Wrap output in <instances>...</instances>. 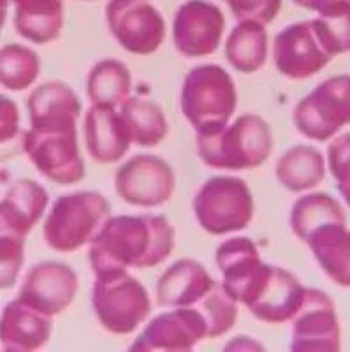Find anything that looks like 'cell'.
Wrapping results in <instances>:
<instances>
[{
    "label": "cell",
    "instance_id": "cell-1",
    "mask_svg": "<svg viewBox=\"0 0 350 352\" xmlns=\"http://www.w3.org/2000/svg\"><path fill=\"white\" fill-rule=\"evenodd\" d=\"M176 232L162 215L109 217L90 243L88 261L96 275L155 268L175 250Z\"/></svg>",
    "mask_w": 350,
    "mask_h": 352
},
{
    "label": "cell",
    "instance_id": "cell-2",
    "mask_svg": "<svg viewBox=\"0 0 350 352\" xmlns=\"http://www.w3.org/2000/svg\"><path fill=\"white\" fill-rule=\"evenodd\" d=\"M197 153L213 169L243 171L263 166L273 150V134L259 115H241L222 129L195 132Z\"/></svg>",
    "mask_w": 350,
    "mask_h": 352
},
{
    "label": "cell",
    "instance_id": "cell-3",
    "mask_svg": "<svg viewBox=\"0 0 350 352\" xmlns=\"http://www.w3.org/2000/svg\"><path fill=\"white\" fill-rule=\"evenodd\" d=\"M111 217V204L100 192L80 190L56 197L44 222V240L62 254L92 243L97 232Z\"/></svg>",
    "mask_w": 350,
    "mask_h": 352
},
{
    "label": "cell",
    "instance_id": "cell-4",
    "mask_svg": "<svg viewBox=\"0 0 350 352\" xmlns=\"http://www.w3.org/2000/svg\"><path fill=\"white\" fill-rule=\"evenodd\" d=\"M179 106L195 132L222 129L238 106L234 80L220 65H197L185 76Z\"/></svg>",
    "mask_w": 350,
    "mask_h": 352
},
{
    "label": "cell",
    "instance_id": "cell-5",
    "mask_svg": "<svg viewBox=\"0 0 350 352\" xmlns=\"http://www.w3.org/2000/svg\"><path fill=\"white\" fill-rule=\"evenodd\" d=\"M92 307L100 326L113 335H131L151 314L148 291L129 272L96 275Z\"/></svg>",
    "mask_w": 350,
    "mask_h": 352
},
{
    "label": "cell",
    "instance_id": "cell-6",
    "mask_svg": "<svg viewBox=\"0 0 350 352\" xmlns=\"http://www.w3.org/2000/svg\"><path fill=\"white\" fill-rule=\"evenodd\" d=\"M194 213L204 231L226 236L248 228L254 219V197L241 178L213 176L195 194Z\"/></svg>",
    "mask_w": 350,
    "mask_h": 352
},
{
    "label": "cell",
    "instance_id": "cell-7",
    "mask_svg": "<svg viewBox=\"0 0 350 352\" xmlns=\"http://www.w3.org/2000/svg\"><path fill=\"white\" fill-rule=\"evenodd\" d=\"M292 120L299 134L308 140H331L350 124V76H334L317 85L299 100Z\"/></svg>",
    "mask_w": 350,
    "mask_h": 352
},
{
    "label": "cell",
    "instance_id": "cell-8",
    "mask_svg": "<svg viewBox=\"0 0 350 352\" xmlns=\"http://www.w3.org/2000/svg\"><path fill=\"white\" fill-rule=\"evenodd\" d=\"M23 152L37 171L56 185L80 184L85 178V162L74 131H25Z\"/></svg>",
    "mask_w": 350,
    "mask_h": 352
},
{
    "label": "cell",
    "instance_id": "cell-9",
    "mask_svg": "<svg viewBox=\"0 0 350 352\" xmlns=\"http://www.w3.org/2000/svg\"><path fill=\"white\" fill-rule=\"evenodd\" d=\"M176 178L166 160L151 153H140L120 166L115 173V190L122 201L140 206L157 208L171 199Z\"/></svg>",
    "mask_w": 350,
    "mask_h": 352
},
{
    "label": "cell",
    "instance_id": "cell-10",
    "mask_svg": "<svg viewBox=\"0 0 350 352\" xmlns=\"http://www.w3.org/2000/svg\"><path fill=\"white\" fill-rule=\"evenodd\" d=\"M106 21L120 46L134 55H151L166 39V21L146 0H109Z\"/></svg>",
    "mask_w": 350,
    "mask_h": 352
},
{
    "label": "cell",
    "instance_id": "cell-11",
    "mask_svg": "<svg viewBox=\"0 0 350 352\" xmlns=\"http://www.w3.org/2000/svg\"><path fill=\"white\" fill-rule=\"evenodd\" d=\"M226 32V16L210 0H187L173 20L175 48L187 58L208 56L219 50Z\"/></svg>",
    "mask_w": 350,
    "mask_h": 352
},
{
    "label": "cell",
    "instance_id": "cell-12",
    "mask_svg": "<svg viewBox=\"0 0 350 352\" xmlns=\"http://www.w3.org/2000/svg\"><path fill=\"white\" fill-rule=\"evenodd\" d=\"M78 289L80 280L69 264L43 261L28 270L18 300L44 316L55 317L71 307Z\"/></svg>",
    "mask_w": 350,
    "mask_h": 352
},
{
    "label": "cell",
    "instance_id": "cell-13",
    "mask_svg": "<svg viewBox=\"0 0 350 352\" xmlns=\"http://www.w3.org/2000/svg\"><path fill=\"white\" fill-rule=\"evenodd\" d=\"M208 338L203 314L194 307H179L153 317L132 342L134 351L188 352Z\"/></svg>",
    "mask_w": 350,
    "mask_h": 352
},
{
    "label": "cell",
    "instance_id": "cell-14",
    "mask_svg": "<svg viewBox=\"0 0 350 352\" xmlns=\"http://www.w3.org/2000/svg\"><path fill=\"white\" fill-rule=\"evenodd\" d=\"M334 56L326 52L311 21L287 25L275 37L273 60L282 76L289 80H307L322 71Z\"/></svg>",
    "mask_w": 350,
    "mask_h": 352
},
{
    "label": "cell",
    "instance_id": "cell-15",
    "mask_svg": "<svg viewBox=\"0 0 350 352\" xmlns=\"http://www.w3.org/2000/svg\"><path fill=\"white\" fill-rule=\"evenodd\" d=\"M291 351H340V324L334 303L320 289L307 287L305 300L292 317Z\"/></svg>",
    "mask_w": 350,
    "mask_h": 352
},
{
    "label": "cell",
    "instance_id": "cell-16",
    "mask_svg": "<svg viewBox=\"0 0 350 352\" xmlns=\"http://www.w3.org/2000/svg\"><path fill=\"white\" fill-rule=\"evenodd\" d=\"M27 108L32 131H74L81 113V100L69 85L48 81L30 94Z\"/></svg>",
    "mask_w": 350,
    "mask_h": 352
},
{
    "label": "cell",
    "instance_id": "cell-17",
    "mask_svg": "<svg viewBox=\"0 0 350 352\" xmlns=\"http://www.w3.org/2000/svg\"><path fill=\"white\" fill-rule=\"evenodd\" d=\"M305 291L292 273L280 266H271L254 300L248 305L252 316L267 324H282L292 320L305 300Z\"/></svg>",
    "mask_w": 350,
    "mask_h": 352
},
{
    "label": "cell",
    "instance_id": "cell-18",
    "mask_svg": "<svg viewBox=\"0 0 350 352\" xmlns=\"http://www.w3.org/2000/svg\"><path fill=\"white\" fill-rule=\"evenodd\" d=\"M52 329V317L17 298L6 305L0 316V345L6 351H37L48 344Z\"/></svg>",
    "mask_w": 350,
    "mask_h": 352
},
{
    "label": "cell",
    "instance_id": "cell-19",
    "mask_svg": "<svg viewBox=\"0 0 350 352\" xmlns=\"http://www.w3.org/2000/svg\"><path fill=\"white\" fill-rule=\"evenodd\" d=\"M217 280L203 264L194 259H179L160 275L157 282V303L160 307H195Z\"/></svg>",
    "mask_w": 350,
    "mask_h": 352
},
{
    "label": "cell",
    "instance_id": "cell-20",
    "mask_svg": "<svg viewBox=\"0 0 350 352\" xmlns=\"http://www.w3.org/2000/svg\"><path fill=\"white\" fill-rule=\"evenodd\" d=\"M85 143L99 164L118 162L131 148V140L116 108L94 104L85 115Z\"/></svg>",
    "mask_w": 350,
    "mask_h": 352
},
{
    "label": "cell",
    "instance_id": "cell-21",
    "mask_svg": "<svg viewBox=\"0 0 350 352\" xmlns=\"http://www.w3.org/2000/svg\"><path fill=\"white\" fill-rule=\"evenodd\" d=\"M305 243L334 284L350 287V231L347 222L317 229Z\"/></svg>",
    "mask_w": 350,
    "mask_h": 352
},
{
    "label": "cell",
    "instance_id": "cell-22",
    "mask_svg": "<svg viewBox=\"0 0 350 352\" xmlns=\"http://www.w3.org/2000/svg\"><path fill=\"white\" fill-rule=\"evenodd\" d=\"M14 28L23 39L48 44L64 28V0H12Z\"/></svg>",
    "mask_w": 350,
    "mask_h": 352
},
{
    "label": "cell",
    "instance_id": "cell-23",
    "mask_svg": "<svg viewBox=\"0 0 350 352\" xmlns=\"http://www.w3.org/2000/svg\"><path fill=\"white\" fill-rule=\"evenodd\" d=\"M46 188L34 180H18L0 201V215L14 231L27 236L48 208Z\"/></svg>",
    "mask_w": 350,
    "mask_h": 352
},
{
    "label": "cell",
    "instance_id": "cell-24",
    "mask_svg": "<svg viewBox=\"0 0 350 352\" xmlns=\"http://www.w3.org/2000/svg\"><path fill=\"white\" fill-rule=\"evenodd\" d=\"M118 113L131 143L151 148L166 140L169 125L164 111L153 100L129 97L122 102Z\"/></svg>",
    "mask_w": 350,
    "mask_h": 352
},
{
    "label": "cell",
    "instance_id": "cell-25",
    "mask_svg": "<svg viewBox=\"0 0 350 352\" xmlns=\"http://www.w3.org/2000/svg\"><path fill=\"white\" fill-rule=\"evenodd\" d=\"M276 178L291 192L317 187L326 176V160L314 146L298 144L287 150L276 162Z\"/></svg>",
    "mask_w": 350,
    "mask_h": 352
},
{
    "label": "cell",
    "instance_id": "cell-26",
    "mask_svg": "<svg viewBox=\"0 0 350 352\" xmlns=\"http://www.w3.org/2000/svg\"><path fill=\"white\" fill-rule=\"evenodd\" d=\"M226 58L238 72H257L267 60V32L264 25L238 21L227 37Z\"/></svg>",
    "mask_w": 350,
    "mask_h": 352
},
{
    "label": "cell",
    "instance_id": "cell-27",
    "mask_svg": "<svg viewBox=\"0 0 350 352\" xmlns=\"http://www.w3.org/2000/svg\"><path fill=\"white\" fill-rule=\"evenodd\" d=\"M347 222L342 204L326 192H311L299 197L292 206L291 228L299 240L307 241L317 229Z\"/></svg>",
    "mask_w": 350,
    "mask_h": 352
},
{
    "label": "cell",
    "instance_id": "cell-28",
    "mask_svg": "<svg viewBox=\"0 0 350 352\" xmlns=\"http://www.w3.org/2000/svg\"><path fill=\"white\" fill-rule=\"evenodd\" d=\"M132 76L127 65L115 58L97 62L87 80V94L94 104L118 108L131 97Z\"/></svg>",
    "mask_w": 350,
    "mask_h": 352
},
{
    "label": "cell",
    "instance_id": "cell-29",
    "mask_svg": "<svg viewBox=\"0 0 350 352\" xmlns=\"http://www.w3.org/2000/svg\"><path fill=\"white\" fill-rule=\"evenodd\" d=\"M41 74V60L34 50L21 44L0 48V85L12 92L32 87Z\"/></svg>",
    "mask_w": 350,
    "mask_h": 352
},
{
    "label": "cell",
    "instance_id": "cell-30",
    "mask_svg": "<svg viewBox=\"0 0 350 352\" xmlns=\"http://www.w3.org/2000/svg\"><path fill=\"white\" fill-rule=\"evenodd\" d=\"M311 21L315 34L329 55L350 52V2H338L318 12Z\"/></svg>",
    "mask_w": 350,
    "mask_h": 352
},
{
    "label": "cell",
    "instance_id": "cell-31",
    "mask_svg": "<svg viewBox=\"0 0 350 352\" xmlns=\"http://www.w3.org/2000/svg\"><path fill=\"white\" fill-rule=\"evenodd\" d=\"M194 308H197L206 320L208 338L223 336L234 328L238 319V301L232 300L219 282Z\"/></svg>",
    "mask_w": 350,
    "mask_h": 352
},
{
    "label": "cell",
    "instance_id": "cell-32",
    "mask_svg": "<svg viewBox=\"0 0 350 352\" xmlns=\"http://www.w3.org/2000/svg\"><path fill=\"white\" fill-rule=\"evenodd\" d=\"M25 238L0 215V289H9L18 282L25 263Z\"/></svg>",
    "mask_w": 350,
    "mask_h": 352
},
{
    "label": "cell",
    "instance_id": "cell-33",
    "mask_svg": "<svg viewBox=\"0 0 350 352\" xmlns=\"http://www.w3.org/2000/svg\"><path fill=\"white\" fill-rule=\"evenodd\" d=\"M25 131H20V109L17 102L0 96V162L23 150Z\"/></svg>",
    "mask_w": 350,
    "mask_h": 352
},
{
    "label": "cell",
    "instance_id": "cell-34",
    "mask_svg": "<svg viewBox=\"0 0 350 352\" xmlns=\"http://www.w3.org/2000/svg\"><path fill=\"white\" fill-rule=\"evenodd\" d=\"M327 166L338 192L350 208V132L331 141L327 148Z\"/></svg>",
    "mask_w": 350,
    "mask_h": 352
},
{
    "label": "cell",
    "instance_id": "cell-35",
    "mask_svg": "<svg viewBox=\"0 0 350 352\" xmlns=\"http://www.w3.org/2000/svg\"><path fill=\"white\" fill-rule=\"evenodd\" d=\"M238 21H255L270 25L278 16L282 0H223Z\"/></svg>",
    "mask_w": 350,
    "mask_h": 352
},
{
    "label": "cell",
    "instance_id": "cell-36",
    "mask_svg": "<svg viewBox=\"0 0 350 352\" xmlns=\"http://www.w3.org/2000/svg\"><path fill=\"white\" fill-rule=\"evenodd\" d=\"M338 2H350V0H294V4H298L299 8H305L308 11L320 12L324 9H327L329 6L338 4Z\"/></svg>",
    "mask_w": 350,
    "mask_h": 352
},
{
    "label": "cell",
    "instance_id": "cell-37",
    "mask_svg": "<svg viewBox=\"0 0 350 352\" xmlns=\"http://www.w3.org/2000/svg\"><path fill=\"white\" fill-rule=\"evenodd\" d=\"M226 349H255L259 351V349H263V345L252 340L250 336H236V340L227 344Z\"/></svg>",
    "mask_w": 350,
    "mask_h": 352
},
{
    "label": "cell",
    "instance_id": "cell-38",
    "mask_svg": "<svg viewBox=\"0 0 350 352\" xmlns=\"http://www.w3.org/2000/svg\"><path fill=\"white\" fill-rule=\"evenodd\" d=\"M6 18H8V8L4 4H0V32H2V28H4Z\"/></svg>",
    "mask_w": 350,
    "mask_h": 352
},
{
    "label": "cell",
    "instance_id": "cell-39",
    "mask_svg": "<svg viewBox=\"0 0 350 352\" xmlns=\"http://www.w3.org/2000/svg\"><path fill=\"white\" fill-rule=\"evenodd\" d=\"M0 4H4L6 8H9L12 4V0H0Z\"/></svg>",
    "mask_w": 350,
    "mask_h": 352
},
{
    "label": "cell",
    "instance_id": "cell-40",
    "mask_svg": "<svg viewBox=\"0 0 350 352\" xmlns=\"http://www.w3.org/2000/svg\"><path fill=\"white\" fill-rule=\"evenodd\" d=\"M87 2H88V0H87Z\"/></svg>",
    "mask_w": 350,
    "mask_h": 352
}]
</instances>
